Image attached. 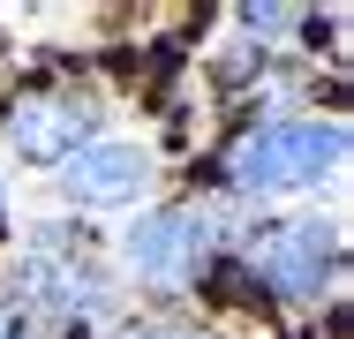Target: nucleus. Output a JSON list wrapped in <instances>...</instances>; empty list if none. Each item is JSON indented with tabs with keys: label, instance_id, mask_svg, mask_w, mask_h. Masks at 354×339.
Returning <instances> with one entry per match:
<instances>
[{
	"label": "nucleus",
	"instance_id": "nucleus-5",
	"mask_svg": "<svg viewBox=\"0 0 354 339\" xmlns=\"http://www.w3.org/2000/svg\"><path fill=\"white\" fill-rule=\"evenodd\" d=\"M15 294H23V302H38V309H53V317H98V309H113L106 271L83 264L68 241H53V234L15 264Z\"/></svg>",
	"mask_w": 354,
	"mask_h": 339
},
{
	"label": "nucleus",
	"instance_id": "nucleus-4",
	"mask_svg": "<svg viewBox=\"0 0 354 339\" xmlns=\"http://www.w3.org/2000/svg\"><path fill=\"white\" fill-rule=\"evenodd\" d=\"M98 129V98L91 91H30V98H8L0 136L15 143L23 166H68L75 151Z\"/></svg>",
	"mask_w": 354,
	"mask_h": 339
},
{
	"label": "nucleus",
	"instance_id": "nucleus-6",
	"mask_svg": "<svg viewBox=\"0 0 354 339\" xmlns=\"http://www.w3.org/2000/svg\"><path fill=\"white\" fill-rule=\"evenodd\" d=\"M151 181H158V166H151L143 143H98V136L61 166V189L83 211H136L151 196Z\"/></svg>",
	"mask_w": 354,
	"mask_h": 339
},
{
	"label": "nucleus",
	"instance_id": "nucleus-7",
	"mask_svg": "<svg viewBox=\"0 0 354 339\" xmlns=\"http://www.w3.org/2000/svg\"><path fill=\"white\" fill-rule=\"evenodd\" d=\"M121 339H212V332H189V324H136V332H121Z\"/></svg>",
	"mask_w": 354,
	"mask_h": 339
},
{
	"label": "nucleus",
	"instance_id": "nucleus-8",
	"mask_svg": "<svg viewBox=\"0 0 354 339\" xmlns=\"http://www.w3.org/2000/svg\"><path fill=\"white\" fill-rule=\"evenodd\" d=\"M0 339H30V332H23V317H15V309H0Z\"/></svg>",
	"mask_w": 354,
	"mask_h": 339
},
{
	"label": "nucleus",
	"instance_id": "nucleus-3",
	"mask_svg": "<svg viewBox=\"0 0 354 339\" xmlns=\"http://www.w3.org/2000/svg\"><path fill=\"white\" fill-rule=\"evenodd\" d=\"M249 271L286 302H309L339 279V226L332 219H279L249 241Z\"/></svg>",
	"mask_w": 354,
	"mask_h": 339
},
{
	"label": "nucleus",
	"instance_id": "nucleus-2",
	"mask_svg": "<svg viewBox=\"0 0 354 339\" xmlns=\"http://www.w3.org/2000/svg\"><path fill=\"white\" fill-rule=\"evenodd\" d=\"M218 249V219L212 211H196V203H174V211H151L129 226V241H121V257L136 271L143 286H158V294H181L196 271L212 264Z\"/></svg>",
	"mask_w": 354,
	"mask_h": 339
},
{
	"label": "nucleus",
	"instance_id": "nucleus-1",
	"mask_svg": "<svg viewBox=\"0 0 354 339\" xmlns=\"http://www.w3.org/2000/svg\"><path fill=\"white\" fill-rule=\"evenodd\" d=\"M347 174V121H264L226 151V181L241 196H301Z\"/></svg>",
	"mask_w": 354,
	"mask_h": 339
}]
</instances>
